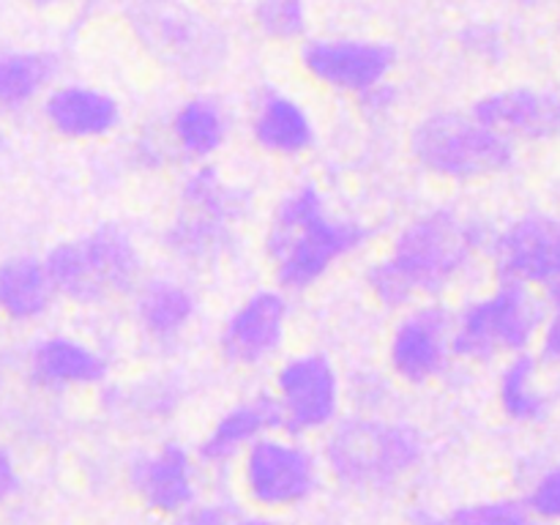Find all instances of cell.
Instances as JSON below:
<instances>
[{"instance_id":"cell-1","label":"cell","mask_w":560,"mask_h":525,"mask_svg":"<svg viewBox=\"0 0 560 525\" xmlns=\"http://www.w3.org/2000/svg\"><path fill=\"white\" fill-rule=\"evenodd\" d=\"M481 244L476 222L452 208H435L405 224L392 252L366 271V288L383 306L416 304L438 295L470 266Z\"/></svg>"},{"instance_id":"cell-2","label":"cell","mask_w":560,"mask_h":525,"mask_svg":"<svg viewBox=\"0 0 560 525\" xmlns=\"http://www.w3.org/2000/svg\"><path fill=\"white\" fill-rule=\"evenodd\" d=\"M366 238L370 230L364 224L334 217L323 191L301 184L273 211L266 252L279 288L301 293L320 282L342 257L353 255Z\"/></svg>"},{"instance_id":"cell-3","label":"cell","mask_w":560,"mask_h":525,"mask_svg":"<svg viewBox=\"0 0 560 525\" xmlns=\"http://www.w3.org/2000/svg\"><path fill=\"white\" fill-rule=\"evenodd\" d=\"M126 22L145 52L184 80H208L228 60L222 27L186 0H131Z\"/></svg>"},{"instance_id":"cell-4","label":"cell","mask_w":560,"mask_h":525,"mask_svg":"<svg viewBox=\"0 0 560 525\" xmlns=\"http://www.w3.org/2000/svg\"><path fill=\"white\" fill-rule=\"evenodd\" d=\"M55 295L74 304H102L140 284L142 257L118 224H102L77 241L52 246L44 257Z\"/></svg>"},{"instance_id":"cell-5","label":"cell","mask_w":560,"mask_h":525,"mask_svg":"<svg viewBox=\"0 0 560 525\" xmlns=\"http://www.w3.org/2000/svg\"><path fill=\"white\" fill-rule=\"evenodd\" d=\"M421 457L424 441L413 427L366 416L337 421L326 443L328 470L355 490L394 487L413 474Z\"/></svg>"},{"instance_id":"cell-6","label":"cell","mask_w":560,"mask_h":525,"mask_svg":"<svg viewBox=\"0 0 560 525\" xmlns=\"http://www.w3.org/2000/svg\"><path fill=\"white\" fill-rule=\"evenodd\" d=\"M410 148L427 173L452 180L498 175L514 159L512 140L465 113L427 115L416 126Z\"/></svg>"},{"instance_id":"cell-7","label":"cell","mask_w":560,"mask_h":525,"mask_svg":"<svg viewBox=\"0 0 560 525\" xmlns=\"http://www.w3.org/2000/svg\"><path fill=\"white\" fill-rule=\"evenodd\" d=\"M539 301L523 284H506L487 299L465 306L454 317L452 355L468 361H490L501 353H523L541 326Z\"/></svg>"},{"instance_id":"cell-8","label":"cell","mask_w":560,"mask_h":525,"mask_svg":"<svg viewBox=\"0 0 560 525\" xmlns=\"http://www.w3.org/2000/svg\"><path fill=\"white\" fill-rule=\"evenodd\" d=\"M241 490L257 512L284 514L315 495L320 463L295 438L262 435L238 457Z\"/></svg>"},{"instance_id":"cell-9","label":"cell","mask_w":560,"mask_h":525,"mask_svg":"<svg viewBox=\"0 0 560 525\" xmlns=\"http://www.w3.org/2000/svg\"><path fill=\"white\" fill-rule=\"evenodd\" d=\"M271 394L284 435L304 438L337 424L342 392L337 370L323 353H299L284 361Z\"/></svg>"},{"instance_id":"cell-10","label":"cell","mask_w":560,"mask_h":525,"mask_svg":"<svg viewBox=\"0 0 560 525\" xmlns=\"http://www.w3.org/2000/svg\"><path fill=\"white\" fill-rule=\"evenodd\" d=\"M394 60L397 55L392 44L366 38H315L301 49V63L312 80L353 96L383 85Z\"/></svg>"},{"instance_id":"cell-11","label":"cell","mask_w":560,"mask_h":525,"mask_svg":"<svg viewBox=\"0 0 560 525\" xmlns=\"http://www.w3.org/2000/svg\"><path fill=\"white\" fill-rule=\"evenodd\" d=\"M454 315L438 301L419 304L397 323L388 342V364L405 383H427L452 359Z\"/></svg>"},{"instance_id":"cell-12","label":"cell","mask_w":560,"mask_h":525,"mask_svg":"<svg viewBox=\"0 0 560 525\" xmlns=\"http://www.w3.org/2000/svg\"><path fill=\"white\" fill-rule=\"evenodd\" d=\"M492 262L506 284L560 282V228L547 217H525L492 241Z\"/></svg>"},{"instance_id":"cell-13","label":"cell","mask_w":560,"mask_h":525,"mask_svg":"<svg viewBox=\"0 0 560 525\" xmlns=\"http://www.w3.org/2000/svg\"><path fill=\"white\" fill-rule=\"evenodd\" d=\"M290 306L279 290L252 293L222 328V353L235 366H257L271 359L284 342Z\"/></svg>"},{"instance_id":"cell-14","label":"cell","mask_w":560,"mask_h":525,"mask_svg":"<svg viewBox=\"0 0 560 525\" xmlns=\"http://www.w3.org/2000/svg\"><path fill=\"white\" fill-rule=\"evenodd\" d=\"M129 485L137 501L153 514L178 517L197 501V470L191 454L178 443H164L156 452L142 454L129 470Z\"/></svg>"},{"instance_id":"cell-15","label":"cell","mask_w":560,"mask_h":525,"mask_svg":"<svg viewBox=\"0 0 560 525\" xmlns=\"http://www.w3.org/2000/svg\"><path fill=\"white\" fill-rule=\"evenodd\" d=\"M470 115L506 140H514V137L545 140V137L560 135V93L509 88V91L479 98Z\"/></svg>"},{"instance_id":"cell-16","label":"cell","mask_w":560,"mask_h":525,"mask_svg":"<svg viewBox=\"0 0 560 525\" xmlns=\"http://www.w3.org/2000/svg\"><path fill=\"white\" fill-rule=\"evenodd\" d=\"M44 118L66 140H98L120 124V104L91 85H60L44 98Z\"/></svg>"},{"instance_id":"cell-17","label":"cell","mask_w":560,"mask_h":525,"mask_svg":"<svg viewBox=\"0 0 560 525\" xmlns=\"http://www.w3.org/2000/svg\"><path fill=\"white\" fill-rule=\"evenodd\" d=\"M27 375L44 392H63V388L93 386L104 381L107 361L80 339L47 337L33 345Z\"/></svg>"},{"instance_id":"cell-18","label":"cell","mask_w":560,"mask_h":525,"mask_svg":"<svg viewBox=\"0 0 560 525\" xmlns=\"http://www.w3.org/2000/svg\"><path fill=\"white\" fill-rule=\"evenodd\" d=\"M279 430V410L271 392H262L246 402L230 408L222 419L213 424L200 446L202 463L228 465L238 459L257 438Z\"/></svg>"},{"instance_id":"cell-19","label":"cell","mask_w":560,"mask_h":525,"mask_svg":"<svg viewBox=\"0 0 560 525\" xmlns=\"http://www.w3.org/2000/svg\"><path fill=\"white\" fill-rule=\"evenodd\" d=\"M252 137L262 151L273 156H301L315 142V124L304 104L271 91L257 104Z\"/></svg>"},{"instance_id":"cell-20","label":"cell","mask_w":560,"mask_h":525,"mask_svg":"<svg viewBox=\"0 0 560 525\" xmlns=\"http://www.w3.org/2000/svg\"><path fill=\"white\" fill-rule=\"evenodd\" d=\"M55 288L44 260L33 255H14L0 262V317L14 323L38 320L49 312Z\"/></svg>"},{"instance_id":"cell-21","label":"cell","mask_w":560,"mask_h":525,"mask_svg":"<svg viewBox=\"0 0 560 525\" xmlns=\"http://www.w3.org/2000/svg\"><path fill=\"white\" fill-rule=\"evenodd\" d=\"M164 244L178 260L189 262V266H213L233 252L235 224L180 206L164 233Z\"/></svg>"},{"instance_id":"cell-22","label":"cell","mask_w":560,"mask_h":525,"mask_svg":"<svg viewBox=\"0 0 560 525\" xmlns=\"http://www.w3.org/2000/svg\"><path fill=\"white\" fill-rule=\"evenodd\" d=\"M195 295L173 279H148L137 290V323L156 342L180 337L195 317Z\"/></svg>"},{"instance_id":"cell-23","label":"cell","mask_w":560,"mask_h":525,"mask_svg":"<svg viewBox=\"0 0 560 525\" xmlns=\"http://www.w3.org/2000/svg\"><path fill=\"white\" fill-rule=\"evenodd\" d=\"M58 55L0 49V109L31 104L58 74Z\"/></svg>"},{"instance_id":"cell-24","label":"cell","mask_w":560,"mask_h":525,"mask_svg":"<svg viewBox=\"0 0 560 525\" xmlns=\"http://www.w3.org/2000/svg\"><path fill=\"white\" fill-rule=\"evenodd\" d=\"M224 137H228V118L213 98L195 96L180 104L175 113L173 140L186 159L202 162L213 156L224 145Z\"/></svg>"},{"instance_id":"cell-25","label":"cell","mask_w":560,"mask_h":525,"mask_svg":"<svg viewBox=\"0 0 560 525\" xmlns=\"http://www.w3.org/2000/svg\"><path fill=\"white\" fill-rule=\"evenodd\" d=\"M180 206L238 224L249 211V195L235 184H228L217 167L200 164L186 175L184 186H180Z\"/></svg>"},{"instance_id":"cell-26","label":"cell","mask_w":560,"mask_h":525,"mask_svg":"<svg viewBox=\"0 0 560 525\" xmlns=\"http://www.w3.org/2000/svg\"><path fill=\"white\" fill-rule=\"evenodd\" d=\"M503 410L514 421H536L547 413V397L536 386V359L534 355L517 353L506 364L498 386Z\"/></svg>"},{"instance_id":"cell-27","label":"cell","mask_w":560,"mask_h":525,"mask_svg":"<svg viewBox=\"0 0 560 525\" xmlns=\"http://www.w3.org/2000/svg\"><path fill=\"white\" fill-rule=\"evenodd\" d=\"M255 25L273 42H295L306 31L304 0H257Z\"/></svg>"},{"instance_id":"cell-28","label":"cell","mask_w":560,"mask_h":525,"mask_svg":"<svg viewBox=\"0 0 560 525\" xmlns=\"http://www.w3.org/2000/svg\"><path fill=\"white\" fill-rule=\"evenodd\" d=\"M448 525H536L528 503L498 498V501L465 503L448 517Z\"/></svg>"},{"instance_id":"cell-29","label":"cell","mask_w":560,"mask_h":525,"mask_svg":"<svg viewBox=\"0 0 560 525\" xmlns=\"http://www.w3.org/2000/svg\"><path fill=\"white\" fill-rule=\"evenodd\" d=\"M528 509L536 517L560 520V468L550 470L536 481L534 492L528 498Z\"/></svg>"},{"instance_id":"cell-30","label":"cell","mask_w":560,"mask_h":525,"mask_svg":"<svg viewBox=\"0 0 560 525\" xmlns=\"http://www.w3.org/2000/svg\"><path fill=\"white\" fill-rule=\"evenodd\" d=\"M235 517L224 503H191L178 514L175 525H233Z\"/></svg>"},{"instance_id":"cell-31","label":"cell","mask_w":560,"mask_h":525,"mask_svg":"<svg viewBox=\"0 0 560 525\" xmlns=\"http://www.w3.org/2000/svg\"><path fill=\"white\" fill-rule=\"evenodd\" d=\"M20 490V470H16L14 457L9 448L0 446V506L9 503Z\"/></svg>"},{"instance_id":"cell-32","label":"cell","mask_w":560,"mask_h":525,"mask_svg":"<svg viewBox=\"0 0 560 525\" xmlns=\"http://www.w3.org/2000/svg\"><path fill=\"white\" fill-rule=\"evenodd\" d=\"M233 525H293L284 514H271V512H252L244 517H235Z\"/></svg>"},{"instance_id":"cell-33","label":"cell","mask_w":560,"mask_h":525,"mask_svg":"<svg viewBox=\"0 0 560 525\" xmlns=\"http://www.w3.org/2000/svg\"><path fill=\"white\" fill-rule=\"evenodd\" d=\"M410 525H448V520L438 517V514H430V512H421V514H416L413 523Z\"/></svg>"},{"instance_id":"cell-34","label":"cell","mask_w":560,"mask_h":525,"mask_svg":"<svg viewBox=\"0 0 560 525\" xmlns=\"http://www.w3.org/2000/svg\"><path fill=\"white\" fill-rule=\"evenodd\" d=\"M25 3L36 5V9H55L60 3H69V0H25Z\"/></svg>"},{"instance_id":"cell-35","label":"cell","mask_w":560,"mask_h":525,"mask_svg":"<svg viewBox=\"0 0 560 525\" xmlns=\"http://www.w3.org/2000/svg\"><path fill=\"white\" fill-rule=\"evenodd\" d=\"M3 145H5V135H3V126H0V151H3Z\"/></svg>"}]
</instances>
